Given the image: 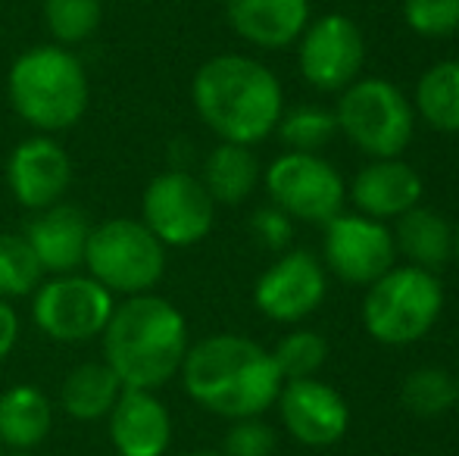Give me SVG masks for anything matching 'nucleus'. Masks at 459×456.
I'll use <instances>...</instances> for the list:
<instances>
[{
	"label": "nucleus",
	"instance_id": "obj_8",
	"mask_svg": "<svg viewBox=\"0 0 459 456\" xmlns=\"http://www.w3.org/2000/svg\"><path fill=\"white\" fill-rule=\"evenodd\" d=\"M266 191L273 203L290 219L300 222H319L325 226L328 219L344 210V178L338 176L328 159L319 153H281L273 159L266 169Z\"/></svg>",
	"mask_w": 459,
	"mask_h": 456
},
{
	"label": "nucleus",
	"instance_id": "obj_30",
	"mask_svg": "<svg viewBox=\"0 0 459 456\" xmlns=\"http://www.w3.org/2000/svg\"><path fill=\"white\" fill-rule=\"evenodd\" d=\"M403 19L422 38H450L459 31V0H403Z\"/></svg>",
	"mask_w": 459,
	"mask_h": 456
},
{
	"label": "nucleus",
	"instance_id": "obj_19",
	"mask_svg": "<svg viewBox=\"0 0 459 456\" xmlns=\"http://www.w3.org/2000/svg\"><path fill=\"white\" fill-rule=\"evenodd\" d=\"M229 25L263 50H281L294 44L309 25L307 0H225Z\"/></svg>",
	"mask_w": 459,
	"mask_h": 456
},
{
	"label": "nucleus",
	"instance_id": "obj_38",
	"mask_svg": "<svg viewBox=\"0 0 459 456\" xmlns=\"http://www.w3.org/2000/svg\"><path fill=\"white\" fill-rule=\"evenodd\" d=\"M0 456H4V444H0Z\"/></svg>",
	"mask_w": 459,
	"mask_h": 456
},
{
	"label": "nucleus",
	"instance_id": "obj_33",
	"mask_svg": "<svg viewBox=\"0 0 459 456\" xmlns=\"http://www.w3.org/2000/svg\"><path fill=\"white\" fill-rule=\"evenodd\" d=\"M16 338H19V316H16V310L0 297V359L10 357Z\"/></svg>",
	"mask_w": 459,
	"mask_h": 456
},
{
	"label": "nucleus",
	"instance_id": "obj_17",
	"mask_svg": "<svg viewBox=\"0 0 459 456\" xmlns=\"http://www.w3.org/2000/svg\"><path fill=\"white\" fill-rule=\"evenodd\" d=\"M422 191H425L422 176L400 157L372 159V163H366L353 176L351 185L353 207L363 216H368V219H378V222L397 219L406 210L419 207Z\"/></svg>",
	"mask_w": 459,
	"mask_h": 456
},
{
	"label": "nucleus",
	"instance_id": "obj_27",
	"mask_svg": "<svg viewBox=\"0 0 459 456\" xmlns=\"http://www.w3.org/2000/svg\"><path fill=\"white\" fill-rule=\"evenodd\" d=\"M275 132L288 151L319 153L338 134V119L322 107H294L290 113H281Z\"/></svg>",
	"mask_w": 459,
	"mask_h": 456
},
{
	"label": "nucleus",
	"instance_id": "obj_5",
	"mask_svg": "<svg viewBox=\"0 0 459 456\" xmlns=\"http://www.w3.org/2000/svg\"><path fill=\"white\" fill-rule=\"evenodd\" d=\"M444 310V288L435 272L419 266H394L368 285L363 304L366 331L378 344L406 347L435 329Z\"/></svg>",
	"mask_w": 459,
	"mask_h": 456
},
{
	"label": "nucleus",
	"instance_id": "obj_12",
	"mask_svg": "<svg viewBox=\"0 0 459 456\" xmlns=\"http://www.w3.org/2000/svg\"><path fill=\"white\" fill-rule=\"evenodd\" d=\"M325 262L341 281L368 288L375 279L394 269L397 247L385 222L363 213H338L325 222Z\"/></svg>",
	"mask_w": 459,
	"mask_h": 456
},
{
	"label": "nucleus",
	"instance_id": "obj_2",
	"mask_svg": "<svg viewBox=\"0 0 459 456\" xmlns=\"http://www.w3.org/2000/svg\"><path fill=\"white\" fill-rule=\"evenodd\" d=\"M191 100L206 128L229 144L254 147L275 132L284 94L275 73L254 56L219 54L197 69Z\"/></svg>",
	"mask_w": 459,
	"mask_h": 456
},
{
	"label": "nucleus",
	"instance_id": "obj_24",
	"mask_svg": "<svg viewBox=\"0 0 459 456\" xmlns=\"http://www.w3.org/2000/svg\"><path fill=\"white\" fill-rule=\"evenodd\" d=\"M416 110L437 132L459 134V60L425 69L416 85Z\"/></svg>",
	"mask_w": 459,
	"mask_h": 456
},
{
	"label": "nucleus",
	"instance_id": "obj_1",
	"mask_svg": "<svg viewBox=\"0 0 459 456\" xmlns=\"http://www.w3.org/2000/svg\"><path fill=\"white\" fill-rule=\"evenodd\" d=\"M182 382L197 407L235 422L266 413L284 378L263 344L244 335H212L187 347Z\"/></svg>",
	"mask_w": 459,
	"mask_h": 456
},
{
	"label": "nucleus",
	"instance_id": "obj_16",
	"mask_svg": "<svg viewBox=\"0 0 459 456\" xmlns=\"http://www.w3.org/2000/svg\"><path fill=\"white\" fill-rule=\"evenodd\" d=\"M109 441L119 456H163L172 441L169 409L153 391L122 388L109 409Z\"/></svg>",
	"mask_w": 459,
	"mask_h": 456
},
{
	"label": "nucleus",
	"instance_id": "obj_15",
	"mask_svg": "<svg viewBox=\"0 0 459 456\" xmlns=\"http://www.w3.org/2000/svg\"><path fill=\"white\" fill-rule=\"evenodd\" d=\"M6 182H10L13 197L31 213L54 207L63 201L73 182L69 153L48 134L25 138L6 159Z\"/></svg>",
	"mask_w": 459,
	"mask_h": 456
},
{
	"label": "nucleus",
	"instance_id": "obj_11",
	"mask_svg": "<svg viewBox=\"0 0 459 456\" xmlns=\"http://www.w3.org/2000/svg\"><path fill=\"white\" fill-rule=\"evenodd\" d=\"M300 75L319 91H344L359 79L366 63V38L351 16L328 13L300 35Z\"/></svg>",
	"mask_w": 459,
	"mask_h": 456
},
{
	"label": "nucleus",
	"instance_id": "obj_10",
	"mask_svg": "<svg viewBox=\"0 0 459 456\" xmlns=\"http://www.w3.org/2000/svg\"><path fill=\"white\" fill-rule=\"evenodd\" d=\"M141 213V222L163 241V247H191L210 235L216 203L197 176L169 169L147 185Z\"/></svg>",
	"mask_w": 459,
	"mask_h": 456
},
{
	"label": "nucleus",
	"instance_id": "obj_9",
	"mask_svg": "<svg viewBox=\"0 0 459 456\" xmlns=\"http://www.w3.org/2000/svg\"><path fill=\"white\" fill-rule=\"evenodd\" d=\"M116 304L113 294L91 275H56L38 285L31 316L35 325L54 341H88L103 335Z\"/></svg>",
	"mask_w": 459,
	"mask_h": 456
},
{
	"label": "nucleus",
	"instance_id": "obj_6",
	"mask_svg": "<svg viewBox=\"0 0 459 456\" xmlns=\"http://www.w3.org/2000/svg\"><path fill=\"white\" fill-rule=\"evenodd\" d=\"M338 132L372 159L400 157L416 132V110L387 79H357L341 91Z\"/></svg>",
	"mask_w": 459,
	"mask_h": 456
},
{
	"label": "nucleus",
	"instance_id": "obj_36",
	"mask_svg": "<svg viewBox=\"0 0 459 456\" xmlns=\"http://www.w3.org/2000/svg\"><path fill=\"white\" fill-rule=\"evenodd\" d=\"M4 456H31L29 451H10V453H4Z\"/></svg>",
	"mask_w": 459,
	"mask_h": 456
},
{
	"label": "nucleus",
	"instance_id": "obj_21",
	"mask_svg": "<svg viewBox=\"0 0 459 456\" xmlns=\"http://www.w3.org/2000/svg\"><path fill=\"white\" fill-rule=\"evenodd\" d=\"M50 426H54V407L44 391L16 384L0 394V444L10 451L38 447L50 434Z\"/></svg>",
	"mask_w": 459,
	"mask_h": 456
},
{
	"label": "nucleus",
	"instance_id": "obj_29",
	"mask_svg": "<svg viewBox=\"0 0 459 456\" xmlns=\"http://www.w3.org/2000/svg\"><path fill=\"white\" fill-rule=\"evenodd\" d=\"M275 359V369L284 382H297V378H316L319 369L328 359V344L322 335L307 329L288 331L281 341L275 344V350H269Z\"/></svg>",
	"mask_w": 459,
	"mask_h": 456
},
{
	"label": "nucleus",
	"instance_id": "obj_25",
	"mask_svg": "<svg viewBox=\"0 0 459 456\" xmlns=\"http://www.w3.org/2000/svg\"><path fill=\"white\" fill-rule=\"evenodd\" d=\"M459 391H456V375H450L441 366H422L412 369L400 384V403L410 409L412 416L422 419H435L456 407Z\"/></svg>",
	"mask_w": 459,
	"mask_h": 456
},
{
	"label": "nucleus",
	"instance_id": "obj_18",
	"mask_svg": "<svg viewBox=\"0 0 459 456\" xmlns=\"http://www.w3.org/2000/svg\"><path fill=\"white\" fill-rule=\"evenodd\" d=\"M91 222L73 203H54L38 210L25 226V241L31 244L44 272L69 275L85 262V244Z\"/></svg>",
	"mask_w": 459,
	"mask_h": 456
},
{
	"label": "nucleus",
	"instance_id": "obj_13",
	"mask_svg": "<svg viewBox=\"0 0 459 456\" xmlns=\"http://www.w3.org/2000/svg\"><path fill=\"white\" fill-rule=\"evenodd\" d=\"M328 279L309 250H284L256 279L254 304L273 323H300L322 306Z\"/></svg>",
	"mask_w": 459,
	"mask_h": 456
},
{
	"label": "nucleus",
	"instance_id": "obj_26",
	"mask_svg": "<svg viewBox=\"0 0 459 456\" xmlns=\"http://www.w3.org/2000/svg\"><path fill=\"white\" fill-rule=\"evenodd\" d=\"M44 269L25 235L0 231V297H25L38 291Z\"/></svg>",
	"mask_w": 459,
	"mask_h": 456
},
{
	"label": "nucleus",
	"instance_id": "obj_28",
	"mask_svg": "<svg viewBox=\"0 0 459 456\" xmlns=\"http://www.w3.org/2000/svg\"><path fill=\"white\" fill-rule=\"evenodd\" d=\"M103 19L100 0H44V22H48L50 35L66 44H85L94 38Z\"/></svg>",
	"mask_w": 459,
	"mask_h": 456
},
{
	"label": "nucleus",
	"instance_id": "obj_35",
	"mask_svg": "<svg viewBox=\"0 0 459 456\" xmlns=\"http://www.w3.org/2000/svg\"><path fill=\"white\" fill-rule=\"evenodd\" d=\"M185 456H225V453H216V451H194V453H185Z\"/></svg>",
	"mask_w": 459,
	"mask_h": 456
},
{
	"label": "nucleus",
	"instance_id": "obj_4",
	"mask_svg": "<svg viewBox=\"0 0 459 456\" xmlns=\"http://www.w3.org/2000/svg\"><path fill=\"white\" fill-rule=\"evenodd\" d=\"M13 110L38 132L73 128L88 110V75L82 60L60 44L31 47L6 79Z\"/></svg>",
	"mask_w": 459,
	"mask_h": 456
},
{
	"label": "nucleus",
	"instance_id": "obj_34",
	"mask_svg": "<svg viewBox=\"0 0 459 456\" xmlns=\"http://www.w3.org/2000/svg\"><path fill=\"white\" fill-rule=\"evenodd\" d=\"M454 260H456V266H459V222L454 226Z\"/></svg>",
	"mask_w": 459,
	"mask_h": 456
},
{
	"label": "nucleus",
	"instance_id": "obj_3",
	"mask_svg": "<svg viewBox=\"0 0 459 456\" xmlns=\"http://www.w3.org/2000/svg\"><path fill=\"white\" fill-rule=\"evenodd\" d=\"M185 353V316L157 294L128 297L103 329V363L119 375L122 388H163L182 372Z\"/></svg>",
	"mask_w": 459,
	"mask_h": 456
},
{
	"label": "nucleus",
	"instance_id": "obj_14",
	"mask_svg": "<svg viewBox=\"0 0 459 456\" xmlns=\"http://www.w3.org/2000/svg\"><path fill=\"white\" fill-rule=\"evenodd\" d=\"M275 403L290 438L307 447L338 444L351 426V407H347L344 394L319 378L284 382Z\"/></svg>",
	"mask_w": 459,
	"mask_h": 456
},
{
	"label": "nucleus",
	"instance_id": "obj_31",
	"mask_svg": "<svg viewBox=\"0 0 459 456\" xmlns=\"http://www.w3.org/2000/svg\"><path fill=\"white\" fill-rule=\"evenodd\" d=\"M225 456H273L275 453V432L273 426L250 416V419H235L222 444Z\"/></svg>",
	"mask_w": 459,
	"mask_h": 456
},
{
	"label": "nucleus",
	"instance_id": "obj_7",
	"mask_svg": "<svg viewBox=\"0 0 459 456\" xmlns=\"http://www.w3.org/2000/svg\"><path fill=\"white\" fill-rule=\"evenodd\" d=\"M85 266L109 294H151L166 272V247L141 219H107L91 226Z\"/></svg>",
	"mask_w": 459,
	"mask_h": 456
},
{
	"label": "nucleus",
	"instance_id": "obj_20",
	"mask_svg": "<svg viewBox=\"0 0 459 456\" xmlns=\"http://www.w3.org/2000/svg\"><path fill=\"white\" fill-rule=\"evenodd\" d=\"M391 235L397 254H403L410 266L435 272L454 260V226L422 203L397 216V228Z\"/></svg>",
	"mask_w": 459,
	"mask_h": 456
},
{
	"label": "nucleus",
	"instance_id": "obj_37",
	"mask_svg": "<svg viewBox=\"0 0 459 456\" xmlns=\"http://www.w3.org/2000/svg\"><path fill=\"white\" fill-rule=\"evenodd\" d=\"M456 391H459V372H456Z\"/></svg>",
	"mask_w": 459,
	"mask_h": 456
},
{
	"label": "nucleus",
	"instance_id": "obj_22",
	"mask_svg": "<svg viewBox=\"0 0 459 456\" xmlns=\"http://www.w3.org/2000/svg\"><path fill=\"white\" fill-rule=\"evenodd\" d=\"M200 182L210 191L212 203L238 207V203H244L254 194L256 182H260V163H256L250 147L222 141V144L212 147L210 157L204 159V176H200Z\"/></svg>",
	"mask_w": 459,
	"mask_h": 456
},
{
	"label": "nucleus",
	"instance_id": "obj_23",
	"mask_svg": "<svg viewBox=\"0 0 459 456\" xmlns=\"http://www.w3.org/2000/svg\"><path fill=\"white\" fill-rule=\"evenodd\" d=\"M122 394V382L107 363H82L63 378L60 403L73 419L94 422L109 416Z\"/></svg>",
	"mask_w": 459,
	"mask_h": 456
},
{
	"label": "nucleus",
	"instance_id": "obj_32",
	"mask_svg": "<svg viewBox=\"0 0 459 456\" xmlns=\"http://www.w3.org/2000/svg\"><path fill=\"white\" fill-rule=\"evenodd\" d=\"M250 231H254L256 244L266 250H273V254H284L290 244V237H294V228H290V216L281 213L278 207H263L254 213V219H250Z\"/></svg>",
	"mask_w": 459,
	"mask_h": 456
}]
</instances>
